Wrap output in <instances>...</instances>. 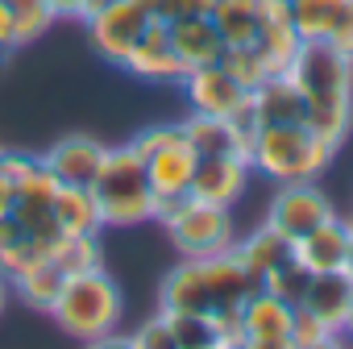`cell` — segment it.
Masks as SVG:
<instances>
[{"instance_id": "1", "label": "cell", "mask_w": 353, "mask_h": 349, "mask_svg": "<svg viewBox=\"0 0 353 349\" xmlns=\"http://www.w3.org/2000/svg\"><path fill=\"white\" fill-rule=\"evenodd\" d=\"M287 75L307 100V129L341 150L353 129V59L328 42H299Z\"/></svg>"}, {"instance_id": "2", "label": "cell", "mask_w": 353, "mask_h": 349, "mask_svg": "<svg viewBox=\"0 0 353 349\" xmlns=\"http://www.w3.org/2000/svg\"><path fill=\"white\" fill-rule=\"evenodd\" d=\"M262 283L237 262V254H212V258H183L158 291V308L162 312H200V316H216L225 308H241L250 291H258Z\"/></svg>"}, {"instance_id": "3", "label": "cell", "mask_w": 353, "mask_h": 349, "mask_svg": "<svg viewBox=\"0 0 353 349\" xmlns=\"http://www.w3.org/2000/svg\"><path fill=\"white\" fill-rule=\"evenodd\" d=\"M92 200L100 208L104 229H133V225H150L158 217V196L145 179V162L129 141L108 146L104 166L92 183Z\"/></svg>"}, {"instance_id": "4", "label": "cell", "mask_w": 353, "mask_h": 349, "mask_svg": "<svg viewBox=\"0 0 353 349\" xmlns=\"http://www.w3.org/2000/svg\"><path fill=\"white\" fill-rule=\"evenodd\" d=\"M336 150L307 125H258L250 137V166L274 183H316Z\"/></svg>"}, {"instance_id": "5", "label": "cell", "mask_w": 353, "mask_h": 349, "mask_svg": "<svg viewBox=\"0 0 353 349\" xmlns=\"http://www.w3.org/2000/svg\"><path fill=\"white\" fill-rule=\"evenodd\" d=\"M121 312H125V295L104 266L67 275L59 287V299L50 303L54 324L75 341H92V337L112 332L121 324Z\"/></svg>"}, {"instance_id": "6", "label": "cell", "mask_w": 353, "mask_h": 349, "mask_svg": "<svg viewBox=\"0 0 353 349\" xmlns=\"http://www.w3.org/2000/svg\"><path fill=\"white\" fill-rule=\"evenodd\" d=\"M154 221L162 225L170 246L179 250V258H212V254H229L237 246L233 208H216V204H204L196 196L158 204Z\"/></svg>"}, {"instance_id": "7", "label": "cell", "mask_w": 353, "mask_h": 349, "mask_svg": "<svg viewBox=\"0 0 353 349\" xmlns=\"http://www.w3.org/2000/svg\"><path fill=\"white\" fill-rule=\"evenodd\" d=\"M129 146L145 162V179H150L158 204L179 200V196L192 192V174H196L200 154L192 150L183 125H150L137 137H129Z\"/></svg>"}, {"instance_id": "8", "label": "cell", "mask_w": 353, "mask_h": 349, "mask_svg": "<svg viewBox=\"0 0 353 349\" xmlns=\"http://www.w3.org/2000/svg\"><path fill=\"white\" fill-rule=\"evenodd\" d=\"M150 13L133 0H117V5L100 9L96 17H88V38L96 46V54H104V63L121 67L129 59V50L141 42V34L150 30Z\"/></svg>"}, {"instance_id": "9", "label": "cell", "mask_w": 353, "mask_h": 349, "mask_svg": "<svg viewBox=\"0 0 353 349\" xmlns=\"http://www.w3.org/2000/svg\"><path fill=\"white\" fill-rule=\"evenodd\" d=\"M332 212H336V204H332L316 183H279L266 221H270L274 229H283V233L295 241V237L312 233L320 221H328Z\"/></svg>"}, {"instance_id": "10", "label": "cell", "mask_w": 353, "mask_h": 349, "mask_svg": "<svg viewBox=\"0 0 353 349\" xmlns=\"http://www.w3.org/2000/svg\"><path fill=\"white\" fill-rule=\"evenodd\" d=\"M183 88V96H188V104H192V112H204V117H237L241 108H245V100H250V88H241L221 63H208V67H196V71H188V79L179 83Z\"/></svg>"}, {"instance_id": "11", "label": "cell", "mask_w": 353, "mask_h": 349, "mask_svg": "<svg viewBox=\"0 0 353 349\" xmlns=\"http://www.w3.org/2000/svg\"><path fill=\"white\" fill-rule=\"evenodd\" d=\"M250 158L245 154H212V158H200L196 162V174H192V192L196 200L204 204H216V208H233L250 183Z\"/></svg>"}, {"instance_id": "12", "label": "cell", "mask_w": 353, "mask_h": 349, "mask_svg": "<svg viewBox=\"0 0 353 349\" xmlns=\"http://www.w3.org/2000/svg\"><path fill=\"white\" fill-rule=\"evenodd\" d=\"M121 71L133 75V79H141V83H183L188 79L183 59L174 54V46H170L166 21H150V30L129 50V59L121 63Z\"/></svg>"}, {"instance_id": "13", "label": "cell", "mask_w": 353, "mask_h": 349, "mask_svg": "<svg viewBox=\"0 0 353 349\" xmlns=\"http://www.w3.org/2000/svg\"><path fill=\"white\" fill-rule=\"evenodd\" d=\"M104 154H108V146L100 137L71 133V137H59L42 154V162H46V170L54 174L63 188H92L100 166H104Z\"/></svg>"}, {"instance_id": "14", "label": "cell", "mask_w": 353, "mask_h": 349, "mask_svg": "<svg viewBox=\"0 0 353 349\" xmlns=\"http://www.w3.org/2000/svg\"><path fill=\"white\" fill-rule=\"evenodd\" d=\"M295 258H299L312 275L345 270V262H349V217L332 212V217L320 221L312 233L295 237Z\"/></svg>"}, {"instance_id": "15", "label": "cell", "mask_w": 353, "mask_h": 349, "mask_svg": "<svg viewBox=\"0 0 353 349\" xmlns=\"http://www.w3.org/2000/svg\"><path fill=\"white\" fill-rule=\"evenodd\" d=\"M250 104L258 125H307V100L287 71L266 75L258 88H250Z\"/></svg>"}, {"instance_id": "16", "label": "cell", "mask_w": 353, "mask_h": 349, "mask_svg": "<svg viewBox=\"0 0 353 349\" xmlns=\"http://www.w3.org/2000/svg\"><path fill=\"white\" fill-rule=\"evenodd\" d=\"M349 303H353V270H324V275H312V283L295 308L316 316L324 328L341 332Z\"/></svg>"}, {"instance_id": "17", "label": "cell", "mask_w": 353, "mask_h": 349, "mask_svg": "<svg viewBox=\"0 0 353 349\" xmlns=\"http://www.w3.org/2000/svg\"><path fill=\"white\" fill-rule=\"evenodd\" d=\"M166 34H170V46H174V54L183 59L188 71L208 67V63H221V54H225V38H221V30L212 26L208 13H192V17L170 21Z\"/></svg>"}, {"instance_id": "18", "label": "cell", "mask_w": 353, "mask_h": 349, "mask_svg": "<svg viewBox=\"0 0 353 349\" xmlns=\"http://www.w3.org/2000/svg\"><path fill=\"white\" fill-rule=\"evenodd\" d=\"M233 254H237V262H241L258 283H262L274 266H283V262H291V258H295V241H291L283 229H274L270 221H262L254 233L237 237Z\"/></svg>"}, {"instance_id": "19", "label": "cell", "mask_w": 353, "mask_h": 349, "mask_svg": "<svg viewBox=\"0 0 353 349\" xmlns=\"http://www.w3.org/2000/svg\"><path fill=\"white\" fill-rule=\"evenodd\" d=\"M179 125H183V133H188V141H192V150H196L200 158H212V154H245V158H250V137H245L233 121H225V117L192 112V117L179 121Z\"/></svg>"}, {"instance_id": "20", "label": "cell", "mask_w": 353, "mask_h": 349, "mask_svg": "<svg viewBox=\"0 0 353 349\" xmlns=\"http://www.w3.org/2000/svg\"><path fill=\"white\" fill-rule=\"evenodd\" d=\"M353 17V0H291V26L303 42H328Z\"/></svg>"}, {"instance_id": "21", "label": "cell", "mask_w": 353, "mask_h": 349, "mask_svg": "<svg viewBox=\"0 0 353 349\" xmlns=\"http://www.w3.org/2000/svg\"><path fill=\"white\" fill-rule=\"evenodd\" d=\"M241 324H245V337H291V324H295V303L279 299L274 291L258 287L245 295L241 303Z\"/></svg>"}, {"instance_id": "22", "label": "cell", "mask_w": 353, "mask_h": 349, "mask_svg": "<svg viewBox=\"0 0 353 349\" xmlns=\"http://www.w3.org/2000/svg\"><path fill=\"white\" fill-rule=\"evenodd\" d=\"M208 17L221 30L225 46H254L258 42V30H262L258 0H212Z\"/></svg>"}, {"instance_id": "23", "label": "cell", "mask_w": 353, "mask_h": 349, "mask_svg": "<svg viewBox=\"0 0 353 349\" xmlns=\"http://www.w3.org/2000/svg\"><path fill=\"white\" fill-rule=\"evenodd\" d=\"M54 221L67 237H79V233H104L100 225V208L92 200V188H63L54 192Z\"/></svg>"}, {"instance_id": "24", "label": "cell", "mask_w": 353, "mask_h": 349, "mask_svg": "<svg viewBox=\"0 0 353 349\" xmlns=\"http://www.w3.org/2000/svg\"><path fill=\"white\" fill-rule=\"evenodd\" d=\"M63 279H67V275H63V270H59V266L46 258V262H38L34 270H26L21 279H13L9 287H13V291H17V295L30 303V308H38V312H50V303L59 299V287H63Z\"/></svg>"}, {"instance_id": "25", "label": "cell", "mask_w": 353, "mask_h": 349, "mask_svg": "<svg viewBox=\"0 0 353 349\" xmlns=\"http://www.w3.org/2000/svg\"><path fill=\"white\" fill-rule=\"evenodd\" d=\"M50 262H54L63 275H79V270H96V266H104V246H100V233L63 237V241L50 250Z\"/></svg>"}, {"instance_id": "26", "label": "cell", "mask_w": 353, "mask_h": 349, "mask_svg": "<svg viewBox=\"0 0 353 349\" xmlns=\"http://www.w3.org/2000/svg\"><path fill=\"white\" fill-rule=\"evenodd\" d=\"M162 312V308H158ZM170 328H174V341L179 349H221V328L212 316H200V312H166Z\"/></svg>"}, {"instance_id": "27", "label": "cell", "mask_w": 353, "mask_h": 349, "mask_svg": "<svg viewBox=\"0 0 353 349\" xmlns=\"http://www.w3.org/2000/svg\"><path fill=\"white\" fill-rule=\"evenodd\" d=\"M307 283H312V270H307L299 258H291V262L274 266V270L262 279V287H266V291H274V295H279V299H287V303H299V299H303V291H307Z\"/></svg>"}, {"instance_id": "28", "label": "cell", "mask_w": 353, "mask_h": 349, "mask_svg": "<svg viewBox=\"0 0 353 349\" xmlns=\"http://www.w3.org/2000/svg\"><path fill=\"white\" fill-rule=\"evenodd\" d=\"M221 67H225L241 88H258V83L266 79V67H262V59L254 54V46H225Z\"/></svg>"}, {"instance_id": "29", "label": "cell", "mask_w": 353, "mask_h": 349, "mask_svg": "<svg viewBox=\"0 0 353 349\" xmlns=\"http://www.w3.org/2000/svg\"><path fill=\"white\" fill-rule=\"evenodd\" d=\"M5 5L17 13V21H21V38H26V42L42 38V34L54 26V9H50V0H5Z\"/></svg>"}, {"instance_id": "30", "label": "cell", "mask_w": 353, "mask_h": 349, "mask_svg": "<svg viewBox=\"0 0 353 349\" xmlns=\"http://www.w3.org/2000/svg\"><path fill=\"white\" fill-rule=\"evenodd\" d=\"M133 349H179V341H174V328L166 320V312H154L150 320H141L133 332H129Z\"/></svg>"}, {"instance_id": "31", "label": "cell", "mask_w": 353, "mask_h": 349, "mask_svg": "<svg viewBox=\"0 0 353 349\" xmlns=\"http://www.w3.org/2000/svg\"><path fill=\"white\" fill-rule=\"evenodd\" d=\"M133 5H141L154 21H179V17H192V13H208L212 0H133Z\"/></svg>"}, {"instance_id": "32", "label": "cell", "mask_w": 353, "mask_h": 349, "mask_svg": "<svg viewBox=\"0 0 353 349\" xmlns=\"http://www.w3.org/2000/svg\"><path fill=\"white\" fill-rule=\"evenodd\" d=\"M324 337H332V328H324L316 316H307V312L295 308V324H291V341H295V349H307V345H316V341H324Z\"/></svg>"}, {"instance_id": "33", "label": "cell", "mask_w": 353, "mask_h": 349, "mask_svg": "<svg viewBox=\"0 0 353 349\" xmlns=\"http://www.w3.org/2000/svg\"><path fill=\"white\" fill-rule=\"evenodd\" d=\"M0 46L5 50H21L26 46V38H21V21H17V13L0 0Z\"/></svg>"}, {"instance_id": "34", "label": "cell", "mask_w": 353, "mask_h": 349, "mask_svg": "<svg viewBox=\"0 0 353 349\" xmlns=\"http://www.w3.org/2000/svg\"><path fill=\"white\" fill-rule=\"evenodd\" d=\"M83 349H133V341H129V332H104V337H92V341H83Z\"/></svg>"}, {"instance_id": "35", "label": "cell", "mask_w": 353, "mask_h": 349, "mask_svg": "<svg viewBox=\"0 0 353 349\" xmlns=\"http://www.w3.org/2000/svg\"><path fill=\"white\" fill-rule=\"evenodd\" d=\"M241 349H295L291 337H245Z\"/></svg>"}, {"instance_id": "36", "label": "cell", "mask_w": 353, "mask_h": 349, "mask_svg": "<svg viewBox=\"0 0 353 349\" xmlns=\"http://www.w3.org/2000/svg\"><path fill=\"white\" fill-rule=\"evenodd\" d=\"M328 46H336L341 54H349V59H353V17H349V21H345L332 38H328Z\"/></svg>"}, {"instance_id": "37", "label": "cell", "mask_w": 353, "mask_h": 349, "mask_svg": "<svg viewBox=\"0 0 353 349\" xmlns=\"http://www.w3.org/2000/svg\"><path fill=\"white\" fill-rule=\"evenodd\" d=\"M13 204H17V183L9 174H0V212H13Z\"/></svg>"}, {"instance_id": "38", "label": "cell", "mask_w": 353, "mask_h": 349, "mask_svg": "<svg viewBox=\"0 0 353 349\" xmlns=\"http://www.w3.org/2000/svg\"><path fill=\"white\" fill-rule=\"evenodd\" d=\"M79 5H83V0H50L54 17H79Z\"/></svg>"}, {"instance_id": "39", "label": "cell", "mask_w": 353, "mask_h": 349, "mask_svg": "<svg viewBox=\"0 0 353 349\" xmlns=\"http://www.w3.org/2000/svg\"><path fill=\"white\" fill-rule=\"evenodd\" d=\"M108 5H117V0H83V5H79V17L88 21V17H96L100 9H108Z\"/></svg>"}, {"instance_id": "40", "label": "cell", "mask_w": 353, "mask_h": 349, "mask_svg": "<svg viewBox=\"0 0 353 349\" xmlns=\"http://www.w3.org/2000/svg\"><path fill=\"white\" fill-rule=\"evenodd\" d=\"M307 349H345V337L332 332V337H324V341H316V345H307Z\"/></svg>"}, {"instance_id": "41", "label": "cell", "mask_w": 353, "mask_h": 349, "mask_svg": "<svg viewBox=\"0 0 353 349\" xmlns=\"http://www.w3.org/2000/svg\"><path fill=\"white\" fill-rule=\"evenodd\" d=\"M341 337H345V341H353V303H349V312H345V324H341Z\"/></svg>"}, {"instance_id": "42", "label": "cell", "mask_w": 353, "mask_h": 349, "mask_svg": "<svg viewBox=\"0 0 353 349\" xmlns=\"http://www.w3.org/2000/svg\"><path fill=\"white\" fill-rule=\"evenodd\" d=\"M345 270H353V217H349V262H345Z\"/></svg>"}, {"instance_id": "43", "label": "cell", "mask_w": 353, "mask_h": 349, "mask_svg": "<svg viewBox=\"0 0 353 349\" xmlns=\"http://www.w3.org/2000/svg\"><path fill=\"white\" fill-rule=\"evenodd\" d=\"M5 295H9V279L0 275V312H5Z\"/></svg>"}, {"instance_id": "44", "label": "cell", "mask_w": 353, "mask_h": 349, "mask_svg": "<svg viewBox=\"0 0 353 349\" xmlns=\"http://www.w3.org/2000/svg\"><path fill=\"white\" fill-rule=\"evenodd\" d=\"M9 59H13V50H5V46H0V71L9 67Z\"/></svg>"}, {"instance_id": "45", "label": "cell", "mask_w": 353, "mask_h": 349, "mask_svg": "<svg viewBox=\"0 0 353 349\" xmlns=\"http://www.w3.org/2000/svg\"><path fill=\"white\" fill-rule=\"evenodd\" d=\"M221 349H229V345H221Z\"/></svg>"}, {"instance_id": "46", "label": "cell", "mask_w": 353, "mask_h": 349, "mask_svg": "<svg viewBox=\"0 0 353 349\" xmlns=\"http://www.w3.org/2000/svg\"><path fill=\"white\" fill-rule=\"evenodd\" d=\"M349 217H353V212H349Z\"/></svg>"}]
</instances>
